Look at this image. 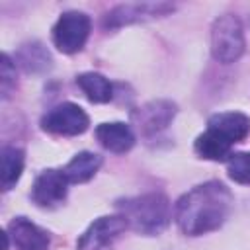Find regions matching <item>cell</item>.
Wrapping results in <instances>:
<instances>
[{
    "mask_svg": "<svg viewBox=\"0 0 250 250\" xmlns=\"http://www.w3.org/2000/svg\"><path fill=\"white\" fill-rule=\"evenodd\" d=\"M96 139L100 145L111 152L123 154L133 148L135 145V135L131 127L123 121H111V123H102L96 127Z\"/></svg>",
    "mask_w": 250,
    "mask_h": 250,
    "instance_id": "7c38bea8",
    "label": "cell"
},
{
    "mask_svg": "<svg viewBox=\"0 0 250 250\" xmlns=\"http://www.w3.org/2000/svg\"><path fill=\"white\" fill-rule=\"evenodd\" d=\"M0 88H2L4 100L16 88V64L10 61V57L6 53L2 55V62H0Z\"/></svg>",
    "mask_w": 250,
    "mask_h": 250,
    "instance_id": "d6986e66",
    "label": "cell"
},
{
    "mask_svg": "<svg viewBox=\"0 0 250 250\" xmlns=\"http://www.w3.org/2000/svg\"><path fill=\"white\" fill-rule=\"evenodd\" d=\"M6 234L16 250H49L51 246L49 232L25 217L12 219L6 229Z\"/></svg>",
    "mask_w": 250,
    "mask_h": 250,
    "instance_id": "9c48e42d",
    "label": "cell"
},
{
    "mask_svg": "<svg viewBox=\"0 0 250 250\" xmlns=\"http://www.w3.org/2000/svg\"><path fill=\"white\" fill-rule=\"evenodd\" d=\"M207 129L221 135L230 145L240 143L250 133V117L240 111H223L215 113L207 121Z\"/></svg>",
    "mask_w": 250,
    "mask_h": 250,
    "instance_id": "8fae6325",
    "label": "cell"
},
{
    "mask_svg": "<svg viewBox=\"0 0 250 250\" xmlns=\"http://www.w3.org/2000/svg\"><path fill=\"white\" fill-rule=\"evenodd\" d=\"M176 115V104L168 100H154L145 104L133 117L145 135H156L170 125Z\"/></svg>",
    "mask_w": 250,
    "mask_h": 250,
    "instance_id": "30bf717a",
    "label": "cell"
},
{
    "mask_svg": "<svg viewBox=\"0 0 250 250\" xmlns=\"http://www.w3.org/2000/svg\"><path fill=\"white\" fill-rule=\"evenodd\" d=\"M174 10V4L168 2H133V4H119L111 12H107L104 25L105 27H121L135 21H145L150 18L166 16Z\"/></svg>",
    "mask_w": 250,
    "mask_h": 250,
    "instance_id": "52a82bcc",
    "label": "cell"
},
{
    "mask_svg": "<svg viewBox=\"0 0 250 250\" xmlns=\"http://www.w3.org/2000/svg\"><path fill=\"white\" fill-rule=\"evenodd\" d=\"M51 55L49 51L37 43V41H31V43H25L20 47L18 51V64L25 70V72H31V74H37V72H45L47 68H51Z\"/></svg>",
    "mask_w": 250,
    "mask_h": 250,
    "instance_id": "5bb4252c",
    "label": "cell"
},
{
    "mask_svg": "<svg viewBox=\"0 0 250 250\" xmlns=\"http://www.w3.org/2000/svg\"><path fill=\"white\" fill-rule=\"evenodd\" d=\"M102 166V156L90 150H82L78 154L72 156V160L64 166V176L68 178L70 184H84L90 178H94V174L100 170Z\"/></svg>",
    "mask_w": 250,
    "mask_h": 250,
    "instance_id": "4fadbf2b",
    "label": "cell"
},
{
    "mask_svg": "<svg viewBox=\"0 0 250 250\" xmlns=\"http://www.w3.org/2000/svg\"><path fill=\"white\" fill-rule=\"evenodd\" d=\"M66 188H68V178L64 176L62 170H43L31 188V199L39 207H57L64 201L66 197Z\"/></svg>",
    "mask_w": 250,
    "mask_h": 250,
    "instance_id": "ba28073f",
    "label": "cell"
},
{
    "mask_svg": "<svg viewBox=\"0 0 250 250\" xmlns=\"http://www.w3.org/2000/svg\"><path fill=\"white\" fill-rule=\"evenodd\" d=\"M129 223L123 215H105L96 219L78 238L76 250H113L115 242L127 230Z\"/></svg>",
    "mask_w": 250,
    "mask_h": 250,
    "instance_id": "5b68a950",
    "label": "cell"
},
{
    "mask_svg": "<svg viewBox=\"0 0 250 250\" xmlns=\"http://www.w3.org/2000/svg\"><path fill=\"white\" fill-rule=\"evenodd\" d=\"M88 125H90V119H88L86 111L72 102L55 105L41 119V127L45 131L55 133V135H66V137L84 133L88 129Z\"/></svg>",
    "mask_w": 250,
    "mask_h": 250,
    "instance_id": "8992f818",
    "label": "cell"
},
{
    "mask_svg": "<svg viewBox=\"0 0 250 250\" xmlns=\"http://www.w3.org/2000/svg\"><path fill=\"white\" fill-rule=\"evenodd\" d=\"M232 193L221 182H205L184 193L176 203V223L184 234L199 236L217 230L229 217Z\"/></svg>",
    "mask_w": 250,
    "mask_h": 250,
    "instance_id": "6da1fadb",
    "label": "cell"
},
{
    "mask_svg": "<svg viewBox=\"0 0 250 250\" xmlns=\"http://www.w3.org/2000/svg\"><path fill=\"white\" fill-rule=\"evenodd\" d=\"M244 53V31L236 16L225 14L213 21L211 27V55L215 61L229 64Z\"/></svg>",
    "mask_w": 250,
    "mask_h": 250,
    "instance_id": "3957f363",
    "label": "cell"
},
{
    "mask_svg": "<svg viewBox=\"0 0 250 250\" xmlns=\"http://www.w3.org/2000/svg\"><path fill=\"white\" fill-rule=\"evenodd\" d=\"M90 27V18L84 12L68 10L57 20L53 27V43L61 53H78L88 41Z\"/></svg>",
    "mask_w": 250,
    "mask_h": 250,
    "instance_id": "277c9868",
    "label": "cell"
},
{
    "mask_svg": "<svg viewBox=\"0 0 250 250\" xmlns=\"http://www.w3.org/2000/svg\"><path fill=\"white\" fill-rule=\"evenodd\" d=\"M230 146L232 145L229 141H225L221 135H217L209 129L205 133H201L193 145L195 152L207 160H227V156H230Z\"/></svg>",
    "mask_w": 250,
    "mask_h": 250,
    "instance_id": "e0dca14e",
    "label": "cell"
},
{
    "mask_svg": "<svg viewBox=\"0 0 250 250\" xmlns=\"http://www.w3.org/2000/svg\"><path fill=\"white\" fill-rule=\"evenodd\" d=\"M229 176L238 184H250V152L232 154L227 162Z\"/></svg>",
    "mask_w": 250,
    "mask_h": 250,
    "instance_id": "ac0fdd59",
    "label": "cell"
},
{
    "mask_svg": "<svg viewBox=\"0 0 250 250\" xmlns=\"http://www.w3.org/2000/svg\"><path fill=\"white\" fill-rule=\"evenodd\" d=\"M121 215L139 234H160L170 223V205L162 193H145L119 203Z\"/></svg>",
    "mask_w": 250,
    "mask_h": 250,
    "instance_id": "7a4b0ae2",
    "label": "cell"
},
{
    "mask_svg": "<svg viewBox=\"0 0 250 250\" xmlns=\"http://www.w3.org/2000/svg\"><path fill=\"white\" fill-rule=\"evenodd\" d=\"M76 84L94 104H105L113 96V88L109 80L100 72H82L76 76Z\"/></svg>",
    "mask_w": 250,
    "mask_h": 250,
    "instance_id": "9a60e30c",
    "label": "cell"
},
{
    "mask_svg": "<svg viewBox=\"0 0 250 250\" xmlns=\"http://www.w3.org/2000/svg\"><path fill=\"white\" fill-rule=\"evenodd\" d=\"M23 162H25V156H23V150L18 148V146H4L2 148V174H0V182H2V189L8 191L12 189L21 172H23Z\"/></svg>",
    "mask_w": 250,
    "mask_h": 250,
    "instance_id": "2e32d148",
    "label": "cell"
}]
</instances>
